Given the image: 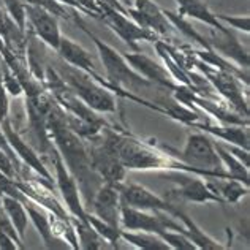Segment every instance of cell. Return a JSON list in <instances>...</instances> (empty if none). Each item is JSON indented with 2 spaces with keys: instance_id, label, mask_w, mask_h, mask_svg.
Instances as JSON below:
<instances>
[{
  "instance_id": "52a82bcc",
  "label": "cell",
  "mask_w": 250,
  "mask_h": 250,
  "mask_svg": "<svg viewBox=\"0 0 250 250\" xmlns=\"http://www.w3.org/2000/svg\"><path fill=\"white\" fill-rule=\"evenodd\" d=\"M100 143L94 144L89 150L90 157V165L92 169L98 174L100 179L109 184H119L125 179L127 169L122 165L121 159L117 157L116 150L111 147V144L104 140L102 131H100Z\"/></svg>"
},
{
  "instance_id": "cb8c5ba5",
  "label": "cell",
  "mask_w": 250,
  "mask_h": 250,
  "mask_svg": "<svg viewBox=\"0 0 250 250\" xmlns=\"http://www.w3.org/2000/svg\"><path fill=\"white\" fill-rule=\"evenodd\" d=\"M121 239H125L128 244H131L136 249H143V250H168L169 249L167 242L155 233L121 229Z\"/></svg>"
},
{
  "instance_id": "ffe728a7",
  "label": "cell",
  "mask_w": 250,
  "mask_h": 250,
  "mask_svg": "<svg viewBox=\"0 0 250 250\" xmlns=\"http://www.w3.org/2000/svg\"><path fill=\"white\" fill-rule=\"evenodd\" d=\"M176 2H177V5H179V15L182 18L198 19V21L205 22V24L210 25L212 29L220 30V32L229 30L215 18L214 13H210L208 5L203 2V0H176Z\"/></svg>"
},
{
  "instance_id": "484cf974",
  "label": "cell",
  "mask_w": 250,
  "mask_h": 250,
  "mask_svg": "<svg viewBox=\"0 0 250 250\" xmlns=\"http://www.w3.org/2000/svg\"><path fill=\"white\" fill-rule=\"evenodd\" d=\"M25 210L29 214V219L34 222V225L37 228V231L42 234V238L46 242V247L54 249L56 247V239H54V233H52V222L49 220V217H46V214L42 209H37L34 206V201L30 198H27L24 201Z\"/></svg>"
},
{
  "instance_id": "e575fe53",
  "label": "cell",
  "mask_w": 250,
  "mask_h": 250,
  "mask_svg": "<svg viewBox=\"0 0 250 250\" xmlns=\"http://www.w3.org/2000/svg\"><path fill=\"white\" fill-rule=\"evenodd\" d=\"M2 85H3V84H2V76H0V89H2Z\"/></svg>"
},
{
  "instance_id": "8fae6325",
  "label": "cell",
  "mask_w": 250,
  "mask_h": 250,
  "mask_svg": "<svg viewBox=\"0 0 250 250\" xmlns=\"http://www.w3.org/2000/svg\"><path fill=\"white\" fill-rule=\"evenodd\" d=\"M92 214L108 225L121 229V196L114 184L104 182L98 187L90 198Z\"/></svg>"
},
{
  "instance_id": "5b68a950",
  "label": "cell",
  "mask_w": 250,
  "mask_h": 250,
  "mask_svg": "<svg viewBox=\"0 0 250 250\" xmlns=\"http://www.w3.org/2000/svg\"><path fill=\"white\" fill-rule=\"evenodd\" d=\"M168 176L171 181L176 182V188L169 190L168 198H165L176 205L177 201L181 203H219L225 205L220 196H217L212 190L208 187L206 181L201 179V176L187 173V171H168Z\"/></svg>"
},
{
  "instance_id": "7402d4cb",
  "label": "cell",
  "mask_w": 250,
  "mask_h": 250,
  "mask_svg": "<svg viewBox=\"0 0 250 250\" xmlns=\"http://www.w3.org/2000/svg\"><path fill=\"white\" fill-rule=\"evenodd\" d=\"M0 203H2V208L11 219L19 238L24 241L25 229H27V222H29V214H27V210H25L24 203L15 198V196H10L5 193H0Z\"/></svg>"
},
{
  "instance_id": "e0dca14e",
  "label": "cell",
  "mask_w": 250,
  "mask_h": 250,
  "mask_svg": "<svg viewBox=\"0 0 250 250\" xmlns=\"http://www.w3.org/2000/svg\"><path fill=\"white\" fill-rule=\"evenodd\" d=\"M59 56L62 57L63 62H67L68 65L75 68H80L85 73H89L92 78H95L97 81L103 83V80L98 75V71L95 68V63L92 61V57L89 56V52L84 48H81L80 44H76L75 42H71L67 37H61V42H59V48H57Z\"/></svg>"
},
{
  "instance_id": "7a4b0ae2",
  "label": "cell",
  "mask_w": 250,
  "mask_h": 250,
  "mask_svg": "<svg viewBox=\"0 0 250 250\" xmlns=\"http://www.w3.org/2000/svg\"><path fill=\"white\" fill-rule=\"evenodd\" d=\"M76 24L80 25V27L92 38V40H94L97 49H98V54H100V59L103 62L104 71H106L109 87L117 89L119 94H122L121 90L138 92L144 87H152L154 84L149 80H146L143 75L138 73V71L131 67V65L128 63V61L122 54H119L114 48H111L109 44L103 43L100 38L95 37L90 30L85 29V25L81 21H78L76 19Z\"/></svg>"
},
{
  "instance_id": "7c38bea8",
  "label": "cell",
  "mask_w": 250,
  "mask_h": 250,
  "mask_svg": "<svg viewBox=\"0 0 250 250\" xmlns=\"http://www.w3.org/2000/svg\"><path fill=\"white\" fill-rule=\"evenodd\" d=\"M203 71H206V76L212 87L219 90V94L228 100L233 106L239 111V114L249 116V104L247 100L242 95V90L236 81L231 71L223 70L220 67H203Z\"/></svg>"
},
{
  "instance_id": "4316f807",
  "label": "cell",
  "mask_w": 250,
  "mask_h": 250,
  "mask_svg": "<svg viewBox=\"0 0 250 250\" xmlns=\"http://www.w3.org/2000/svg\"><path fill=\"white\" fill-rule=\"evenodd\" d=\"M214 147L217 150V154H219L228 176L231 177V179L241 181V182H244L246 186H249V167H246L241 160L236 159L231 152H228V150L223 147L220 143L214 141Z\"/></svg>"
},
{
  "instance_id": "30bf717a",
  "label": "cell",
  "mask_w": 250,
  "mask_h": 250,
  "mask_svg": "<svg viewBox=\"0 0 250 250\" xmlns=\"http://www.w3.org/2000/svg\"><path fill=\"white\" fill-rule=\"evenodd\" d=\"M52 159H54V168H56V179H57V187L61 190V193L63 196L67 208L71 212V215L76 219L87 222V210L84 209V205L81 203L80 192H78V184L73 174L70 173L65 162L62 160L59 150L52 144Z\"/></svg>"
},
{
  "instance_id": "ba28073f",
  "label": "cell",
  "mask_w": 250,
  "mask_h": 250,
  "mask_svg": "<svg viewBox=\"0 0 250 250\" xmlns=\"http://www.w3.org/2000/svg\"><path fill=\"white\" fill-rule=\"evenodd\" d=\"M116 188L119 190L121 196V205L143 209V210H162L173 215L176 212L177 206L169 203L167 198H160L154 192H150L146 187L140 186V184H131V182H119L114 184Z\"/></svg>"
},
{
  "instance_id": "6da1fadb",
  "label": "cell",
  "mask_w": 250,
  "mask_h": 250,
  "mask_svg": "<svg viewBox=\"0 0 250 250\" xmlns=\"http://www.w3.org/2000/svg\"><path fill=\"white\" fill-rule=\"evenodd\" d=\"M102 135L111 147L116 150L117 157L121 159L125 169L133 171H187L193 173L184 162H181L174 154L163 152L162 149L155 147L152 143H146L136 136L119 133L109 127L102 128Z\"/></svg>"
},
{
  "instance_id": "5bb4252c",
  "label": "cell",
  "mask_w": 250,
  "mask_h": 250,
  "mask_svg": "<svg viewBox=\"0 0 250 250\" xmlns=\"http://www.w3.org/2000/svg\"><path fill=\"white\" fill-rule=\"evenodd\" d=\"M128 15L136 24L152 30L155 35H168L171 24L163 10L152 0H135V8L128 10Z\"/></svg>"
},
{
  "instance_id": "d6a6232c",
  "label": "cell",
  "mask_w": 250,
  "mask_h": 250,
  "mask_svg": "<svg viewBox=\"0 0 250 250\" xmlns=\"http://www.w3.org/2000/svg\"><path fill=\"white\" fill-rule=\"evenodd\" d=\"M8 113H10V103H8V92L5 90L2 85L0 89V124L5 119H8Z\"/></svg>"
},
{
  "instance_id": "f546056e",
  "label": "cell",
  "mask_w": 250,
  "mask_h": 250,
  "mask_svg": "<svg viewBox=\"0 0 250 250\" xmlns=\"http://www.w3.org/2000/svg\"><path fill=\"white\" fill-rule=\"evenodd\" d=\"M6 11L10 13V16L13 18V21L16 22L19 30H24V21H25V10H24V3L19 2V0H3Z\"/></svg>"
},
{
  "instance_id": "9c48e42d",
  "label": "cell",
  "mask_w": 250,
  "mask_h": 250,
  "mask_svg": "<svg viewBox=\"0 0 250 250\" xmlns=\"http://www.w3.org/2000/svg\"><path fill=\"white\" fill-rule=\"evenodd\" d=\"M100 3H102V18L124 42H127L131 46V48L136 49L135 42L138 40H147V42L157 40V35L152 30L141 27V25L136 24L135 21H130V19L125 16V13L113 8V6H109L103 2Z\"/></svg>"
},
{
  "instance_id": "603a6c76",
  "label": "cell",
  "mask_w": 250,
  "mask_h": 250,
  "mask_svg": "<svg viewBox=\"0 0 250 250\" xmlns=\"http://www.w3.org/2000/svg\"><path fill=\"white\" fill-rule=\"evenodd\" d=\"M193 127L200 128L203 131H208L209 135L225 140L231 144H236L239 147H244L249 150V133L247 130H242V127H215V125L208 124H193Z\"/></svg>"
},
{
  "instance_id": "3957f363",
  "label": "cell",
  "mask_w": 250,
  "mask_h": 250,
  "mask_svg": "<svg viewBox=\"0 0 250 250\" xmlns=\"http://www.w3.org/2000/svg\"><path fill=\"white\" fill-rule=\"evenodd\" d=\"M57 73L63 83L73 90L80 100L97 113H116V98L103 83L97 81L89 73L71 65L59 67Z\"/></svg>"
},
{
  "instance_id": "9a60e30c",
  "label": "cell",
  "mask_w": 250,
  "mask_h": 250,
  "mask_svg": "<svg viewBox=\"0 0 250 250\" xmlns=\"http://www.w3.org/2000/svg\"><path fill=\"white\" fill-rule=\"evenodd\" d=\"M124 57L127 59L128 63L138 71V73L143 75L152 84L162 85V87H167L169 90H176L179 87V83L174 81L173 75L169 73L167 67H163V65L157 63L150 57L141 54L140 51H138L136 54H124Z\"/></svg>"
},
{
  "instance_id": "836d02e7",
  "label": "cell",
  "mask_w": 250,
  "mask_h": 250,
  "mask_svg": "<svg viewBox=\"0 0 250 250\" xmlns=\"http://www.w3.org/2000/svg\"><path fill=\"white\" fill-rule=\"evenodd\" d=\"M0 249L2 250H16L18 249L16 242L13 241L6 233H3L2 229H0Z\"/></svg>"
},
{
  "instance_id": "8992f818",
  "label": "cell",
  "mask_w": 250,
  "mask_h": 250,
  "mask_svg": "<svg viewBox=\"0 0 250 250\" xmlns=\"http://www.w3.org/2000/svg\"><path fill=\"white\" fill-rule=\"evenodd\" d=\"M179 223L162 210H143L121 205V229L160 234L165 229H176Z\"/></svg>"
},
{
  "instance_id": "1f68e13d",
  "label": "cell",
  "mask_w": 250,
  "mask_h": 250,
  "mask_svg": "<svg viewBox=\"0 0 250 250\" xmlns=\"http://www.w3.org/2000/svg\"><path fill=\"white\" fill-rule=\"evenodd\" d=\"M215 18L220 22H227L231 25L233 29H238L249 34L250 30V18L249 16H227V15H215Z\"/></svg>"
},
{
  "instance_id": "2e32d148",
  "label": "cell",
  "mask_w": 250,
  "mask_h": 250,
  "mask_svg": "<svg viewBox=\"0 0 250 250\" xmlns=\"http://www.w3.org/2000/svg\"><path fill=\"white\" fill-rule=\"evenodd\" d=\"M2 130L6 136V141H8L10 147L15 150L16 157H19L24 163H27V167H30L32 169H35L38 174L42 177H44L46 181H51L52 177L49 174V171L46 169V167L43 165V162L40 160V157L35 154V150L32 149L27 143H24V140L19 136L15 130L11 127V122H10V117L5 119L2 122Z\"/></svg>"
},
{
  "instance_id": "f1b7e54d",
  "label": "cell",
  "mask_w": 250,
  "mask_h": 250,
  "mask_svg": "<svg viewBox=\"0 0 250 250\" xmlns=\"http://www.w3.org/2000/svg\"><path fill=\"white\" fill-rule=\"evenodd\" d=\"M0 229H2L3 233L8 234L10 238L16 242L18 249H25V246L22 244L24 241H22L21 238H19V234H18V231H16L15 225H13L11 219L8 217V214L5 212V209L2 208V205H0Z\"/></svg>"
},
{
  "instance_id": "d4e9b609",
  "label": "cell",
  "mask_w": 250,
  "mask_h": 250,
  "mask_svg": "<svg viewBox=\"0 0 250 250\" xmlns=\"http://www.w3.org/2000/svg\"><path fill=\"white\" fill-rule=\"evenodd\" d=\"M71 225H73L75 231H76V238H78V242H80L78 246H80V249H106V247H109L108 242L90 227L89 222H84V220H80V219H76V217H73V219H71Z\"/></svg>"
},
{
  "instance_id": "277c9868",
  "label": "cell",
  "mask_w": 250,
  "mask_h": 250,
  "mask_svg": "<svg viewBox=\"0 0 250 250\" xmlns=\"http://www.w3.org/2000/svg\"><path fill=\"white\" fill-rule=\"evenodd\" d=\"M181 162L193 168L195 174L201 177H222L228 179V173L214 147V141L203 133H192L187 136L186 146L176 152Z\"/></svg>"
},
{
  "instance_id": "4dcf8cb0",
  "label": "cell",
  "mask_w": 250,
  "mask_h": 250,
  "mask_svg": "<svg viewBox=\"0 0 250 250\" xmlns=\"http://www.w3.org/2000/svg\"><path fill=\"white\" fill-rule=\"evenodd\" d=\"M2 84H3L5 90L13 97H19V95L24 94V87H22V84H21V81H19V78L16 76L15 71L11 73L10 70L5 68L3 78H2Z\"/></svg>"
},
{
  "instance_id": "83f0119b",
  "label": "cell",
  "mask_w": 250,
  "mask_h": 250,
  "mask_svg": "<svg viewBox=\"0 0 250 250\" xmlns=\"http://www.w3.org/2000/svg\"><path fill=\"white\" fill-rule=\"evenodd\" d=\"M159 236L169 246V249H176V250H193V249H196V246L193 244V242L181 231L165 229V231H162Z\"/></svg>"
},
{
  "instance_id": "ac0fdd59",
  "label": "cell",
  "mask_w": 250,
  "mask_h": 250,
  "mask_svg": "<svg viewBox=\"0 0 250 250\" xmlns=\"http://www.w3.org/2000/svg\"><path fill=\"white\" fill-rule=\"evenodd\" d=\"M209 46L214 51L217 49L219 54H225L228 57H231L233 61L238 62L241 67H244L247 70L249 67V54L242 49V46L238 43V40L234 38V35L229 30L220 32L217 30V34H212Z\"/></svg>"
},
{
  "instance_id": "44dd1931",
  "label": "cell",
  "mask_w": 250,
  "mask_h": 250,
  "mask_svg": "<svg viewBox=\"0 0 250 250\" xmlns=\"http://www.w3.org/2000/svg\"><path fill=\"white\" fill-rule=\"evenodd\" d=\"M173 215L177 217L179 220H182V227L184 228H182L181 233L186 234L187 238L196 246V249H225V246L219 244V241L212 239L210 236H208L205 231H203V229L196 225V223L190 219V217L184 212L182 209L177 208Z\"/></svg>"
},
{
  "instance_id": "d6986e66",
  "label": "cell",
  "mask_w": 250,
  "mask_h": 250,
  "mask_svg": "<svg viewBox=\"0 0 250 250\" xmlns=\"http://www.w3.org/2000/svg\"><path fill=\"white\" fill-rule=\"evenodd\" d=\"M208 187L212 192L220 196L223 203H229V205H238V203L249 193V186H242L241 181H236L228 177V179H222V177H206Z\"/></svg>"
},
{
  "instance_id": "4fadbf2b",
  "label": "cell",
  "mask_w": 250,
  "mask_h": 250,
  "mask_svg": "<svg viewBox=\"0 0 250 250\" xmlns=\"http://www.w3.org/2000/svg\"><path fill=\"white\" fill-rule=\"evenodd\" d=\"M24 10H25V18H29V21L32 24V27L37 32V35L42 38V40L51 46L52 49L59 48V42H61V30H59L57 25V19L52 15L51 11L43 8L42 5L38 3H24Z\"/></svg>"
}]
</instances>
